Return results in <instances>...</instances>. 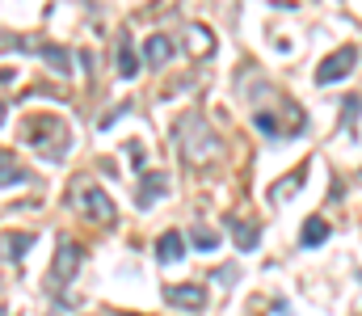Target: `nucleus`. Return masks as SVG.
I'll return each mask as SVG.
<instances>
[{
  "label": "nucleus",
  "instance_id": "nucleus-1",
  "mask_svg": "<svg viewBox=\"0 0 362 316\" xmlns=\"http://www.w3.org/2000/svg\"><path fill=\"white\" fill-rule=\"evenodd\" d=\"M25 139L42 156H51V160L68 152V127H64V118H30L25 122Z\"/></svg>",
  "mask_w": 362,
  "mask_h": 316
},
{
  "label": "nucleus",
  "instance_id": "nucleus-2",
  "mask_svg": "<svg viewBox=\"0 0 362 316\" xmlns=\"http://www.w3.org/2000/svg\"><path fill=\"white\" fill-rule=\"evenodd\" d=\"M76 207L85 211L93 223H114V219H118V207L110 203V194H105L101 186H89V182L76 186Z\"/></svg>",
  "mask_w": 362,
  "mask_h": 316
},
{
  "label": "nucleus",
  "instance_id": "nucleus-3",
  "mask_svg": "<svg viewBox=\"0 0 362 316\" xmlns=\"http://www.w3.org/2000/svg\"><path fill=\"white\" fill-rule=\"evenodd\" d=\"M358 68V47H337L320 68H316V85H337L341 76H350Z\"/></svg>",
  "mask_w": 362,
  "mask_h": 316
},
{
  "label": "nucleus",
  "instance_id": "nucleus-4",
  "mask_svg": "<svg viewBox=\"0 0 362 316\" xmlns=\"http://www.w3.org/2000/svg\"><path fill=\"white\" fill-rule=\"evenodd\" d=\"M114 68H118V76H122V81H135V76H139V55H135V47H131V34H127V30L118 34V47H114Z\"/></svg>",
  "mask_w": 362,
  "mask_h": 316
},
{
  "label": "nucleus",
  "instance_id": "nucleus-5",
  "mask_svg": "<svg viewBox=\"0 0 362 316\" xmlns=\"http://www.w3.org/2000/svg\"><path fill=\"white\" fill-rule=\"evenodd\" d=\"M76 270H81V245H76V240H59V257H55L51 279H55V283H68Z\"/></svg>",
  "mask_w": 362,
  "mask_h": 316
},
{
  "label": "nucleus",
  "instance_id": "nucleus-6",
  "mask_svg": "<svg viewBox=\"0 0 362 316\" xmlns=\"http://www.w3.org/2000/svg\"><path fill=\"white\" fill-rule=\"evenodd\" d=\"M165 300H169L177 312H202V308H206L202 287H169V291H165Z\"/></svg>",
  "mask_w": 362,
  "mask_h": 316
},
{
  "label": "nucleus",
  "instance_id": "nucleus-7",
  "mask_svg": "<svg viewBox=\"0 0 362 316\" xmlns=\"http://www.w3.org/2000/svg\"><path fill=\"white\" fill-rule=\"evenodd\" d=\"M144 59H148L152 68L169 64V59H173V38H165V34H152V38L144 42Z\"/></svg>",
  "mask_w": 362,
  "mask_h": 316
},
{
  "label": "nucleus",
  "instance_id": "nucleus-8",
  "mask_svg": "<svg viewBox=\"0 0 362 316\" xmlns=\"http://www.w3.org/2000/svg\"><path fill=\"white\" fill-rule=\"evenodd\" d=\"M228 228H232V240H236V249H240V253H253V249H257L262 232H257L253 223H245V219H228Z\"/></svg>",
  "mask_w": 362,
  "mask_h": 316
},
{
  "label": "nucleus",
  "instance_id": "nucleus-9",
  "mask_svg": "<svg viewBox=\"0 0 362 316\" xmlns=\"http://www.w3.org/2000/svg\"><path fill=\"white\" fill-rule=\"evenodd\" d=\"M181 253H185L181 232H165V236L156 240V257H160V266H173V262H181Z\"/></svg>",
  "mask_w": 362,
  "mask_h": 316
},
{
  "label": "nucleus",
  "instance_id": "nucleus-10",
  "mask_svg": "<svg viewBox=\"0 0 362 316\" xmlns=\"http://www.w3.org/2000/svg\"><path fill=\"white\" fill-rule=\"evenodd\" d=\"M165 190H169V177H165V173H144V186H139V207H152Z\"/></svg>",
  "mask_w": 362,
  "mask_h": 316
},
{
  "label": "nucleus",
  "instance_id": "nucleus-11",
  "mask_svg": "<svg viewBox=\"0 0 362 316\" xmlns=\"http://www.w3.org/2000/svg\"><path fill=\"white\" fill-rule=\"evenodd\" d=\"M329 240V223L320 219V215H312L308 223H303V232H299V245L303 249H316V245H325Z\"/></svg>",
  "mask_w": 362,
  "mask_h": 316
},
{
  "label": "nucleus",
  "instance_id": "nucleus-12",
  "mask_svg": "<svg viewBox=\"0 0 362 316\" xmlns=\"http://www.w3.org/2000/svg\"><path fill=\"white\" fill-rule=\"evenodd\" d=\"M38 55H42V59H47V68H55L59 76H68V72H72V64H68V51H64V47L47 42V47H38Z\"/></svg>",
  "mask_w": 362,
  "mask_h": 316
},
{
  "label": "nucleus",
  "instance_id": "nucleus-13",
  "mask_svg": "<svg viewBox=\"0 0 362 316\" xmlns=\"http://www.w3.org/2000/svg\"><path fill=\"white\" fill-rule=\"evenodd\" d=\"M30 245H34V236H25V232H21V236H13V232H8V236H4V257H8V262H17V257H25V253H30Z\"/></svg>",
  "mask_w": 362,
  "mask_h": 316
},
{
  "label": "nucleus",
  "instance_id": "nucleus-14",
  "mask_svg": "<svg viewBox=\"0 0 362 316\" xmlns=\"http://www.w3.org/2000/svg\"><path fill=\"white\" fill-rule=\"evenodd\" d=\"M253 127H257L266 139H278V131H282V127H278V118H274V114H266V110H257V114H253Z\"/></svg>",
  "mask_w": 362,
  "mask_h": 316
},
{
  "label": "nucleus",
  "instance_id": "nucleus-15",
  "mask_svg": "<svg viewBox=\"0 0 362 316\" xmlns=\"http://www.w3.org/2000/svg\"><path fill=\"white\" fill-rule=\"evenodd\" d=\"M189 240H194V249H202V253H211V249L219 245V236H215V232H206V228H194V232H189Z\"/></svg>",
  "mask_w": 362,
  "mask_h": 316
},
{
  "label": "nucleus",
  "instance_id": "nucleus-16",
  "mask_svg": "<svg viewBox=\"0 0 362 316\" xmlns=\"http://www.w3.org/2000/svg\"><path fill=\"white\" fill-rule=\"evenodd\" d=\"M362 114V98H354V93H350V98H346V102H341V122H346V127H350V122H354V118H358Z\"/></svg>",
  "mask_w": 362,
  "mask_h": 316
},
{
  "label": "nucleus",
  "instance_id": "nucleus-17",
  "mask_svg": "<svg viewBox=\"0 0 362 316\" xmlns=\"http://www.w3.org/2000/svg\"><path fill=\"white\" fill-rule=\"evenodd\" d=\"M303 173H308V169H295V173H291V182H278V199H291V190H299V186H303Z\"/></svg>",
  "mask_w": 362,
  "mask_h": 316
},
{
  "label": "nucleus",
  "instance_id": "nucleus-18",
  "mask_svg": "<svg viewBox=\"0 0 362 316\" xmlns=\"http://www.w3.org/2000/svg\"><path fill=\"white\" fill-rule=\"evenodd\" d=\"M13 182H25V173L13 169V156H4V190H13Z\"/></svg>",
  "mask_w": 362,
  "mask_h": 316
},
{
  "label": "nucleus",
  "instance_id": "nucleus-19",
  "mask_svg": "<svg viewBox=\"0 0 362 316\" xmlns=\"http://www.w3.org/2000/svg\"><path fill=\"white\" fill-rule=\"evenodd\" d=\"M127 316H139V312H127Z\"/></svg>",
  "mask_w": 362,
  "mask_h": 316
}]
</instances>
